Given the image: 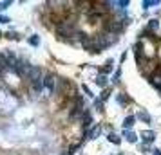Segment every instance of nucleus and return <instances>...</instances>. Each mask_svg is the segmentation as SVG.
Here are the masks:
<instances>
[{
  "instance_id": "obj_1",
  "label": "nucleus",
  "mask_w": 161,
  "mask_h": 155,
  "mask_svg": "<svg viewBox=\"0 0 161 155\" xmlns=\"http://www.w3.org/2000/svg\"><path fill=\"white\" fill-rule=\"evenodd\" d=\"M56 33H58V36H62V38H67V36H72V34H78L80 31L76 29V24H74V22L65 20V22H62V24L56 25Z\"/></svg>"
},
{
  "instance_id": "obj_2",
  "label": "nucleus",
  "mask_w": 161,
  "mask_h": 155,
  "mask_svg": "<svg viewBox=\"0 0 161 155\" xmlns=\"http://www.w3.org/2000/svg\"><path fill=\"white\" fill-rule=\"evenodd\" d=\"M141 137H143V141H145V142H152V141H154V137H156V133H154V132H150V130H147V132H143V133H141Z\"/></svg>"
},
{
  "instance_id": "obj_3",
  "label": "nucleus",
  "mask_w": 161,
  "mask_h": 155,
  "mask_svg": "<svg viewBox=\"0 0 161 155\" xmlns=\"http://www.w3.org/2000/svg\"><path fill=\"white\" fill-rule=\"evenodd\" d=\"M132 125H134V116H128V117L125 119V123H123V126H125V128H131Z\"/></svg>"
},
{
  "instance_id": "obj_4",
  "label": "nucleus",
  "mask_w": 161,
  "mask_h": 155,
  "mask_svg": "<svg viewBox=\"0 0 161 155\" xmlns=\"http://www.w3.org/2000/svg\"><path fill=\"white\" fill-rule=\"evenodd\" d=\"M138 117H139V119H143L145 123H150V116H148L147 112H143V110H141V112L138 114Z\"/></svg>"
},
{
  "instance_id": "obj_5",
  "label": "nucleus",
  "mask_w": 161,
  "mask_h": 155,
  "mask_svg": "<svg viewBox=\"0 0 161 155\" xmlns=\"http://www.w3.org/2000/svg\"><path fill=\"white\" fill-rule=\"evenodd\" d=\"M100 132H101V128H100V126H94V128L91 130V133H89V139H94V137L98 135Z\"/></svg>"
},
{
  "instance_id": "obj_6",
  "label": "nucleus",
  "mask_w": 161,
  "mask_h": 155,
  "mask_svg": "<svg viewBox=\"0 0 161 155\" xmlns=\"http://www.w3.org/2000/svg\"><path fill=\"white\" fill-rule=\"evenodd\" d=\"M109 141L114 142V144H120V137H118L116 133H111V135H109Z\"/></svg>"
},
{
  "instance_id": "obj_7",
  "label": "nucleus",
  "mask_w": 161,
  "mask_h": 155,
  "mask_svg": "<svg viewBox=\"0 0 161 155\" xmlns=\"http://www.w3.org/2000/svg\"><path fill=\"white\" fill-rule=\"evenodd\" d=\"M96 83H98L100 87H105V85H107V79H105V76H100L98 79H96Z\"/></svg>"
},
{
  "instance_id": "obj_8",
  "label": "nucleus",
  "mask_w": 161,
  "mask_h": 155,
  "mask_svg": "<svg viewBox=\"0 0 161 155\" xmlns=\"http://www.w3.org/2000/svg\"><path fill=\"white\" fill-rule=\"evenodd\" d=\"M125 135H127V139L131 141V142H136V133H132V132H127Z\"/></svg>"
},
{
  "instance_id": "obj_9",
  "label": "nucleus",
  "mask_w": 161,
  "mask_h": 155,
  "mask_svg": "<svg viewBox=\"0 0 161 155\" xmlns=\"http://www.w3.org/2000/svg\"><path fill=\"white\" fill-rule=\"evenodd\" d=\"M112 69V61H107V63H105V67H103V72H109Z\"/></svg>"
},
{
  "instance_id": "obj_10",
  "label": "nucleus",
  "mask_w": 161,
  "mask_h": 155,
  "mask_svg": "<svg viewBox=\"0 0 161 155\" xmlns=\"http://www.w3.org/2000/svg\"><path fill=\"white\" fill-rule=\"evenodd\" d=\"M143 6H145V7H148V6H157V2H154V0H147V2H143Z\"/></svg>"
},
{
  "instance_id": "obj_11",
  "label": "nucleus",
  "mask_w": 161,
  "mask_h": 155,
  "mask_svg": "<svg viewBox=\"0 0 161 155\" xmlns=\"http://www.w3.org/2000/svg\"><path fill=\"white\" fill-rule=\"evenodd\" d=\"M118 101H120V103H127V96H123V94H118Z\"/></svg>"
},
{
  "instance_id": "obj_12",
  "label": "nucleus",
  "mask_w": 161,
  "mask_h": 155,
  "mask_svg": "<svg viewBox=\"0 0 161 155\" xmlns=\"http://www.w3.org/2000/svg\"><path fill=\"white\" fill-rule=\"evenodd\" d=\"M9 4H11V2H0V9H7Z\"/></svg>"
},
{
  "instance_id": "obj_13",
  "label": "nucleus",
  "mask_w": 161,
  "mask_h": 155,
  "mask_svg": "<svg viewBox=\"0 0 161 155\" xmlns=\"http://www.w3.org/2000/svg\"><path fill=\"white\" fill-rule=\"evenodd\" d=\"M31 43L36 45V43H38V38H36V36H33V38H31Z\"/></svg>"
},
{
  "instance_id": "obj_14",
  "label": "nucleus",
  "mask_w": 161,
  "mask_h": 155,
  "mask_svg": "<svg viewBox=\"0 0 161 155\" xmlns=\"http://www.w3.org/2000/svg\"><path fill=\"white\" fill-rule=\"evenodd\" d=\"M0 22H2V24H6V22H7V18H4V16H0Z\"/></svg>"
},
{
  "instance_id": "obj_15",
  "label": "nucleus",
  "mask_w": 161,
  "mask_h": 155,
  "mask_svg": "<svg viewBox=\"0 0 161 155\" xmlns=\"http://www.w3.org/2000/svg\"><path fill=\"white\" fill-rule=\"evenodd\" d=\"M154 155H161V150H156V151H154Z\"/></svg>"
}]
</instances>
